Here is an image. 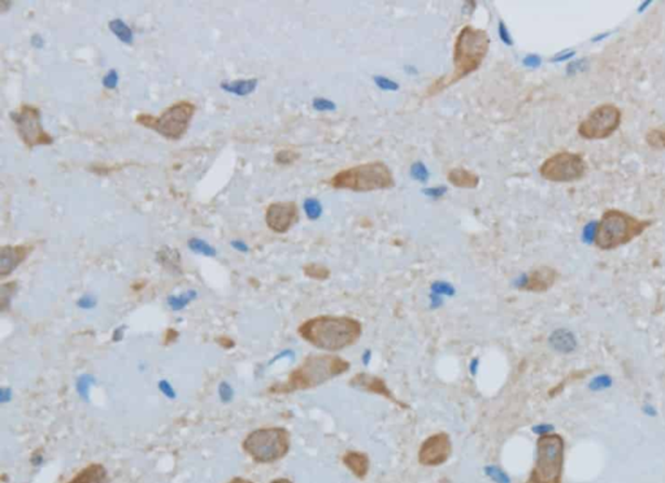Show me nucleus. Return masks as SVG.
<instances>
[{"mask_svg":"<svg viewBox=\"0 0 665 483\" xmlns=\"http://www.w3.org/2000/svg\"><path fill=\"white\" fill-rule=\"evenodd\" d=\"M297 333L315 348L338 352L360 340L363 325L348 316H317L301 323Z\"/></svg>","mask_w":665,"mask_h":483,"instance_id":"1","label":"nucleus"},{"mask_svg":"<svg viewBox=\"0 0 665 483\" xmlns=\"http://www.w3.org/2000/svg\"><path fill=\"white\" fill-rule=\"evenodd\" d=\"M490 48V37L487 31L467 25L459 31L453 43V73L450 77L439 78L427 90V95H435L476 72Z\"/></svg>","mask_w":665,"mask_h":483,"instance_id":"2","label":"nucleus"},{"mask_svg":"<svg viewBox=\"0 0 665 483\" xmlns=\"http://www.w3.org/2000/svg\"><path fill=\"white\" fill-rule=\"evenodd\" d=\"M351 368L349 361L338 355H311L301 362L299 368L293 370L285 385L274 387L277 392L309 390L319 387L331 379L342 376Z\"/></svg>","mask_w":665,"mask_h":483,"instance_id":"3","label":"nucleus"},{"mask_svg":"<svg viewBox=\"0 0 665 483\" xmlns=\"http://www.w3.org/2000/svg\"><path fill=\"white\" fill-rule=\"evenodd\" d=\"M650 225L648 219H639L620 209H608L596 225L594 243L603 251L618 248L639 237Z\"/></svg>","mask_w":665,"mask_h":483,"instance_id":"4","label":"nucleus"},{"mask_svg":"<svg viewBox=\"0 0 665 483\" xmlns=\"http://www.w3.org/2000/svg\"><path fill=\"white\" fill-rule=\"evenodd\" d=\"M335 190H348L353 193H369L389 190L395 186L391 169L382 161H372L339 170L330 178Z\"/></svg>","mask_w":665,"mask_h":483,"instance_id":"5","label":"nucleus"},{"mask_svg":"<svg viewBox=\"0 0 665 483\" xmlns=\"http://www.w3.org/2000/svg\"><path fill=\"white\" fill-rule=\"evenodd\" d=\"M564 439L556 433L539 435L537 457L529 483H561L564 465Z\"/></svg>","mask_w":665,"mask_h":483,"instance_id":"6","label":"nucleus"},{"mask_svg":"<svg viewBox=\"0 0 665 483\" xmlns=\"http://www.w3.org/2000/svg\"><path fill=\"white\" fill-rule=\"evenodd\" d=\"M243 447L256 462L271 464L287 455L290 450V434L282 428L259 429L246 438Z\"/></svg>","mask_w":665,"mask_h":483,"instance_id":"7","label":"nucleus"},{"mask_svg":"<svg viewBox=\"0 0 665 483\" xmlns=\"http://www.w3.org/2000/svg\"><path fill=\"white\" fill-rule=\"evenodd\" d=\"M194 115L195 105L187 100H182L167 108L159 117L142 113L137 116V122L141 123L142 126L152 129L167 139L178 141L189 129Z\"/></svg>","mask_w":665,"mask_h":483,"instance_id":"8","label":"nucleus"},{"mask_svg":"<svg viewBox=\"0 0 665 483\" xmlns=\"http://www.w3.org/2000/svg\"><path fill=\"white\" fill-rule=\"evenodd\" d=\"M587 170L582 155L563 151L550 156L539 167V174L546 181L569 183L580 181Z\"/></svg>","mask_w":665,"mask_h":483,"instance_id":"9","label":"nucleus"},{"mask_svg":"<svg viewBox=\"0 0 665 483\" xmlns=\"http://www.w3.org/2000/svg\"><path fill=\"white\" fill-rule=\"evenodd\" d=\"M620 108L615 104L598 105L586 116L578 125V134L587 141H599L610 138L618 129L621 123Z\"/></svg>","mask_w":665,"mask_h":483,"instance_id":"10","label":"nucleus"},{"mask_svg":"<svg viewBox=\"0 0 665 483\" xmlns=\"http://www.w3.org/2000/svg\"><path fill=\"white\" fill-rule=\"evenodd\" d=\"M11 119L21 141L30 148L53 143V138L42 126V113L37 107L21 105L17 111L12 112Z\"/></svg>","mask_w":665,"mask_h":483,"instance_id":"11","label":"nucleus"},{"mask_svg":"<svg viewBox=\"0 0 665 483\" xmlns=\"http://www.w3.org/2000/svg\"><path fill=\"white\" fill-rule=\"evenodd\" d=\"M452 455V442L450 435L441 431L435 433L421 443L419 450V462L422 466L443 465Z\"/></svg>","mask_w":665,"mask_h":483,"instance_id":"12","label":"nucleus"},{"mask_svg":"<svg viewBox=\"0 0 665 483\" xmlns=\"http://www.w3.org/2000/svg\"><path fill=\"white\" fill-rule=\"evenodd\" d=\"M297 221V207L294 201L271 203L265 212V222L274 233L283 234Z\"/></svg>","mask_w":665,"mask_h":483,"instance_id":"13","label":"nucleus"},{"mask_svg":"<svg viewBox=\"0 0 665 483\" xmlns=\"http://www.w3.org/2000/svg\"><path fill=\"white\" fill-rule=\"evenodd\" d=\"M349 386L353 387V388H357V390L364 391V392H369V394H374V395H379V396H383L387 400H390L391 403H394L395 405H398L400 408L407 409L408 408V405H405L404 403L400 402L399 399H396L394 394H393V391L387 387L386 382L383 381L382 378H379L377 376H373V374H369V373L361 372L357 373L352 378L349 379Z\"/></svg>","mask_w":665,"mask_h":483,"instance_id":"14","label":"nucleus"},{"mask_svg":"<svg viewBox=\"0 0 665 483\" xmlns=\"http://www.w3.org/2000/svg\"><path fill=\"white\" fill-rule=\"evenodd\" d=\"M558 278V273L554 268L550 266H539L534 269L530 274L525 278L521 289L530 292H544L554 286Z\"/></svg>","mask_w":665,"mask_h":483,"instance_id":"15","label":"nucleus"},{"mask_svg":"<svg viewBox=\"0 0 665 483\" xmlns=\"http://www.w3.org/2000/svg\"><path fill=\"white\" fill-rule=\"evenodd\" d=\"M27 256V248L24 245H4L0 253V275L11 274Z\"/></svg>","mask_w":665,"mask_h":483,"instance_id":"16","label":"nucleus"},{"mask_svg":"<svg viewBox=\"0 0 665 483\" xmlns=\"http://www.w3.org/2000/svg\"><path fill=\"white\" fill-rule=\"evenodd\" d=\"M343 464L346 465L356 478L364 480L369 472L370 461L367 454L357 452V451H349L343 456Z\"/></svg>","mask_w":665,"mask_h":483,"instance_id":"17","label":"nucleus"},{"mask_svg":"<svg viewBox=\"0 0 665 483\" xmlns=\"http://www.w3.org/2000/svg\"><path fill=\"white\" fill-rule=\"evenodd\" d=\"M448 182L459 189H476L479 183V177L472 170L465 168H453L447 174Z\"/></svg>","mask_w":665,"mask_h":483,"instance_id":"18","label":"nucleus"},{"mask_svg":"<svg viewBox=\"0 0 665 483\" xmlns=\"http://www.w3.org/2000/svg\"><path fill=\"white\" fill-rule=\"evenodd\" d=\"M69 483H109V480L104 466L93 464L81 470Z\"/></svg>","mask_w":665,"mask_h":483,"instance_id":"19","label":"nucleus"},{"mask_svg":"<svg viewBox=\"0 0 665 483\" xmlns=\"http://www.w3.org/2000/svg\"><path fill=\"white\" fill-rule=\"evenodd\" d=\"M550 344L558 352L570 353L576 349L577 340L574 335L569 330L559 329V330H555L550 337Z\"/></svg>","mask_w":665,"mask_h":483,"instance_id":"20","label":"nucleus"},{"mask_svg":"<svg viewBox=\"0 0 665 483\" xmlns=\"http://www.w3.org/2000/svg\"><path fill=\"white\" fill-rule=\"evenodd\" d=\"M257 83H259L257 78L238 79V81L233 82H222L221 89L223 91H226V93L234 94L237 97H246V95H248V94L255 91V89L257 87Z\"/></svg>","mask_w":665,"mask_h":483,"instance_id":"21","label":"nucleus"},{"mask_svg":"<svg viewBox=\"0 0 665 483\" xmlns=\"http://www.w3.org/2000/svg\"><path fill=\"white\" fill-rule=\"evenodd\" d=\"M157 261L163 265L164 268L173 273H179L181 271V256L178 251L171 248V247H163L157 252Z\"/></svg>","mask_w":665,"mask_h":483,"instance_id":"22","label":"nucleus"},{"mask_svg":"<svg viewBox=\"0 0 665 483\" xmlns=\"http://www.w3.org/2000/svg\"><path fill=\"white\" fill-rule=\"evenodd\" d=\"M109 30L123 43H126V45L133 43V31L129 27V25H126L121 19H115L109 21Z\"/></svg>","mask_w":665,"mask_h":483,"instance_id":"23","label":"nucleus"},{"mask_svg":"<svg viewBox=\"0 0 665 483\" xmlns=\"http://www.w3.org/2000/svg\"><path fill=\"white\" fill-rule=\"evenodd\" d=\"M197 296V291L194 290H189L186 291V292H183V294L179 295H171V296L168 297V305H169L173 311H182L183 308H186L191 301L195 300Z\"/></svg>","mask_w":665,"mask_h":483,"instance_id":"24","label":"nucleus"},{"mask_svg":"<svg viewBox=\"0 0 665 483\" xmlns=\"http://www.w3.org/2000/svg\"><path fill=\"white\" fill-rule=\"evenodd\" d=\"M303 271L308 278L317 279V281H325L330 277V269L322 264H317V263L304 265Z\"/></svg>","mask_w":665,"mask_h":483,"instance_id":"25","label":"nucleus"},{"mask_svg":"<svg viewBox=\"0 0 665 483\" xmlns=\"http://www.w3.org/2000/svg\"><path fill=\"white\" fill-rule=\"evenodd\" d=\"M189 248L193 251L194 253H197V255H203V256L207 257H215L217 251L213 245H211L209 243H207L205 241L200 238H191L189 241Z\"/></svg>","mask_w":665,"mask_h":483,"instance_id":"26","label":"nucleus"},{"mask_svg":"<svg viewBox=\"0 0 665 483\" xmlns=\"http://www.w3.org/2000/svg\"><path fill=\"white\" fill-rule=\"evenodd\" d=\"M647 145H650V148L662 151L665 149V130L664 129H651L647 131L646 134Z\"/></svg>","mask_w":665,"mask_h":483,"instance_id":"27","label":"nucleus"},{"mask_svg":"<svg viewBox=\"0 0 665 483\" xmlns=\"http://www.w3.org/2000/svg\"><path fill=\"white\" fill-rule=\"evenodd\" d=\"M94 382H95V378H94L91 374H82V376L77 379L75 388H77V392H78L79 398H81L82 400L89 402L90 388L94 386Z\"/></svg>","mask_w":665,"mask_h":483,"instance_id":"28","label":"nucleus"},{"mask_svg":"<svg viewBox=\"0 0 665 483\" xmlns=\"http://www.w3.org/2000/svg\"><path fill=\"white\" fill-rule=\"evenodd\" d=\"M304 211L311 219H317L322 213V207L316 199H307L304 201Z\"/></svg>","mask_w":665,"mask_h":483,"instance_id":"29","label":"nucleus"},{"mask_svg":"<svg viewBox=\"0 0 665 483\" xmlns=\"http://www.w3.org/2000/svg\"><path fill=\"white\" fill-rule=\"evenodd\" d=\"M299 159V153L294 152V151H289V149H283V151H279V152L275 153L274 160L277 164H282V165H289V164H293Z\"/></svg>","mask_w":665,"mask_h":483,"instance_id":"30","label":"nucleus"},{"mask_svg":"<svg viewBox=\"0 0 665 483\" xmlns=\"http://www.w3.org/2000/svg\"><path fill=\"white\" fill-rule=\"evenodd\" d=\"M219 396L220 400L222 403H230L234 398V390H233V387H231L230 383L227 382H221L219 386Z\"/></svg>","mask_w":665,"mask_h":483,"instance_id":"31","label":"nucleus"},{"mask_svg":"<svg viewBox=\"0 0 665 483\" xmlns=\"http://www.w3.org/2000/svg\"><path fill=\"white\" fill-rule=\"evenodd\" d=\"M119 85V73L115 69H111V71L108 72L107 74L103 77V86H104L105 89L113 90L117 87Z\"/></svg>","mask_w":665,"mask_h":483,"instance_id":"32","label":"nucleus"},{"mask_svg":"<svg viewBox=\"0 0 665 483\" xmlns=\"http://www.w3.org/2000/svg\"><path fill=\"white\" fill-rule=\"evenodd\" d=\"M411 171H412L413 177H415L416 179H419V181H421V182H425V181L427 179V177H429L427 169L425 168L424 164H421V163L415 164V165L412 167V169H411Z\"/></svg>","mask_w":665,"mask_h":483,"instance_id":"33","label":"nucleus"},{"mask_svg":"<svg viewBox=\"0 0 665 483\" xmlns=\"http://www.w3.org/2000/svg\"><path fill=\"white\" fill-rule=\"evenodd\" d=\"M159 390L163 392L164 396H167L169 399H175L177 398V392H175L174 387L172 386V383L167 379H161L159 382Z\"/></svg>","mask_w":665,"mask_h":483,"instance_id":"34","label":"nucleus"},{"mask_svg":"<svg viewBox=\"0 0 665 483\" xmlns=\"http://www.w3.org/2000/svg\"><path fill=\"white\" fill-rule=\"evenodd\" d=\"M374 81L379 89L382 90H391V91H395V90L399 89V85L396 82L391 81V79L386 78V77H374Z\"/></svg>","mask_w":665,"mask_h":483,"instance_id":"35","label":"nucleus"},{"mask_svg":"<svg viewBox=\"0 0 665 483\" xmlns=\"http://www.w3.org/2000/svg\"><path fill=\"white\" fill-rule=\"evenodd\" d=\"M486 472L493 480L496 481L498 483H509L508 477H507L500 469L495 468V466H490V468H487Z\"/></svg>","mask_w":665,"mask_h":483,"instance_id":"36","label":"nucleus"},{"mask_svg":"<svg viewBox=\"0 0 665 483\" xmlns=\"http://www.w3.org/2000/svg\"><path fill=\"white\" fill-rule=\"evenodd\" d=\"M313 108L317 111H334L335 104L331 100H326L322 97H317L313 100Z\"/></svg>","mask_w":665,"mask_h":483,"instance_id":"37","label":"nucleus"},{"mask_svg":"<svg viewBox=\"0 0 665 483\" xmlns=\"http://www.w3.org/2000/svg\"><path fill=\"white\" fill-rule=\"evenodd\" d=\"M77 305H78V308L89 311V309H93L97 305V300L91 295H85V296L79 297L78 301H77Z\"/></svg>","mask_w":665,"mask_h":483,"instance_id":"38","label":"nucleus"},{"mask_svg":"<svg viewBox=\"0 0 665 483\" xmlns=\"http://www.w3.org/2000/svg\"><path fill=\"white\" fill-rule=\"evenodd\" d=\"M12 399V390L11 388H7V387H3L1 391H0V402L5 404V403L11 402Z\"/></svg>","mask_w":665,"mask_h":483,"instance_id":"39","label":"nucleus"},{"mask_svg":"<svg viewBox=\"0 0 665 483\" xmlns=\"http://www.w3.org/2000/svg\"><path fill=\"white\" fill-rule=\"evenodd\" d=\"M231 247L234 249H237V251H239V252H248V245L246 244L243 241H238V239H237V241H233L231 242Z\"/></svg>","mask_w":665,"mask_h":483,"instance_id":"40","label":"nucleus"},{"mask_svg":"<svg viewBox=\"0 0 665 483\" xmlns=\"http://www.w3.org/2000/svg\"><path fill=\"white\" fill-rule=\"evenodd\" d=\"M499 34H500V38H502L503 42H506V43H508V45H511V43H512V41L509 39L508 33H507L506 26L503 25V23H500V25H499Z\"/></svg>","mask_w":665,"mask_h":483,"instance_id":"41","label":"nucleus"},{"mask_svg":"<svg viewBox=\"0 0 665 483\" xmlns=\"http://www.w3.org/2000/svg\"><path fill=\"white\" fill-rule=\"evenodd\" d=\"M31 45H33L35 48H41L42 46H43V39L38 37V35H35V37H33V39H31Z\"/></svg>","mask_w":665,"mask_h":483,"instance_id":"42","label":"nucleus"},{"mask_svg":"<svg viewBox=\"0 0 665 483\" xmlns=\"http://www.w3.org/2000/svg\"><path fill=\"white\" fill-rule=\"evenodd\" d=\"M446 191V189H431V190H425V193H433L431 195H442L443 193Z\"/></svg>","mask_w":665,"mask_h":483,"instance_id":"43","label":"nucleus"},{"mask_svg":"<svg viewBox=\"0 0 665 483\" xmlns=\"http://www.w3.org/2000/svg\"><path fill=\"white\" fill-rule=\"evenodd\" d=\"M115 334L116 335H113V339H115V340H120L121 337H123V331H121V329H117V330L115 331Z\"/></svg>","mask_w":665,"mask_h":483,"instance_id":"44","label":"nucleus"},{"mask_svg":"<svg viewBox=\"0 0 665 483\" xmlns=\"http://www.w3.org/2000/svg\"><path fill=\"white\" fill-rule=\"evenodd\" d=\"M230 483H252V482L248 480H243V478H234Z\"/></svg>","mask_w":665,"mask_h":483,"instance_id":"45","label":"nucleus"},{"mask_svg":"<svg viewBox=\"0 0 665 483\" xmlns=\"http://www.w3.org/2000/svg\"><path fill=\"white\" fill-rule=\"evenodd\" d=\"M271 483H293L290 480H286V478H278V480L271 481Z\"/></svg>","mask_w":665,"mask_h":483,"instance_id":"46","label":"nucleus"}]
</instances>
